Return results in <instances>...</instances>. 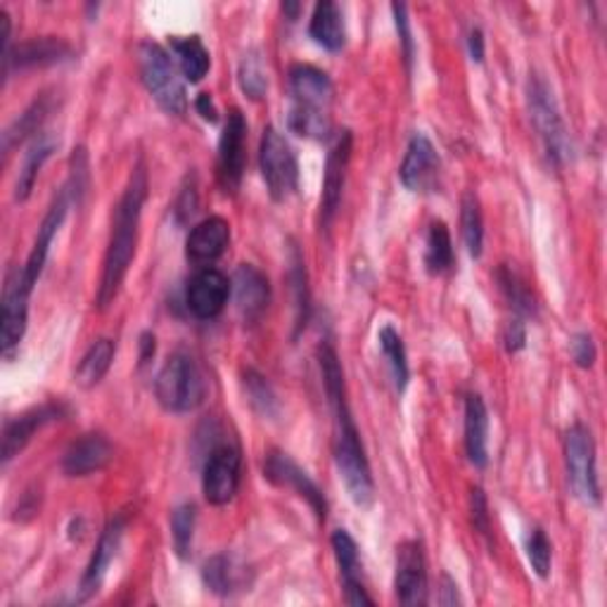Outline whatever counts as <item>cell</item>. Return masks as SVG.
Wrapping results in <instances>:
<instances>
[{"mask_svg":"<svg viewBox=\"0 0 607 607\" xmlns=\"http://www.w3.org/2000/svg\"><path fill=\"white\" fill-rule=\"evenodd\" d=\"M424 266L430 276H444L453 268V242L444 221H432L424 242Z\"/></svg>","mask_w":607,"mask_h":607,"instance_id":"cell-32","label":"cell"},{"mask_svg":"<svg viewBox=\"0 0 607 607\" xmlns=\"http://www.w3.org/2000/svg\"><path fill=\"white\" fill-rule=\"evenodd\" d=\"M240 487V449L231 442H214L202 467V492L207 504L225 506Z\"/></svg>","mask_w":607,"mask_h":607,"instance_id":"cell-8","label":"cell"},{"mask_svg":"<svg viewBox=\"0 0 607 607\" xmlns=\"http://www.w3.org/2000/svg\"><path fill=\"white\" fill-rule=\"evenodd\" d=\"M147 197V172L143 159L133 166L129 184L121 195L119 205L114 207L112 217V235L108 252L102 262V278L98 287V309L104 311L117 299L119 287L124 283L129 266L135 256V245H139V228L143 217V205Z\"/></svg>","mask_w":607,"mask_h":607,"instance_id":"cell-2","label":"cell"},{"mask_svg":"<svg viewBox=\"0 0 607 607\" xmlns=\"http://www.w3.org/2000/svg\"><path fill=\"white\" fill-rule=\"evenodd\" d=\"M565 465L574 496L586 506H598L600 484L596 467V442L594 434L582 422L572 424L565 434Z\"/></svg>","mask_w":607,"mask_h":607,"instance_id":"cell-7","label":"cell"},{"mask_svg":"<svg viewBox=\"0 0 607 607\" xmlns=\"http://www.w3.org/2000/svg\"><path fill=\"white\" fill-rule=\"evenodd\" d=\"M444 594H449V596H444V598H442V603H444V605H455V603H461V598H459V586H455V582H451L449 576H444Z\"/></svg>","mask_w":607,"mask_h":607,"instance_id":"cell-50","label":"cell"},{"mask_svg":"<svg viewBox=\"0 0 607 607\" xmlns=\"http://www.w3.org/2000/svg\"><path fill=\"white\" fill-rule=\"evenodd\" d=\"M71 57H74V48L63 38L57 36L32 38L10 48V53L3 57V71L8 79L12 71L63 65V63H69Z\"/></svg>","mask_w":607,"mask_h":607,"instance_id":"cell-16","label":"cell"},{"mask_svg":"<svg viewBox=\"0 0 607 607\" xmlns=\"http://www.w3.org/2000/svg\"><path fill=\"white\" fill-rule=\"evenodd\" d=\"M195 211H197V190H195V184H190V186L184 188V192H180L178 202H176V219H178V223L190 221Z\"/></svg>","mask_w":607,"mask_h":607,"instance_id":"cell-46","label":"cell"},{"mask_svg":"<svg viewBox=\"0 0 607 607\" xmlns=\"http://www.w3.org/2000/svg\"><path fill=\"white\" fill-rule=\"evenodd\" d=\"M247 164V121L240 110H231L219 139L217 155V178L225 195L240 190L242 176Z\"/></svg>","mask_w":607,"mask_h":607,"instance_id":"cell-9","label":"cell"},{"mask_svg":"<svg viewBox=\"0 0 607 607\" xmlns=\"http://www.w3.org/2000/svg\"><path fill=\"white\" fill-rule=\"evenodd\" d=\"M117 354V344L108 338H100L88 346V352L81 356L79 366L74 373V383L84 389H93L102 383V377L110 373L112 361Z\"/></svg>","mask_w":607,"mask_h":607,"instance_id":"cell-29","label":"cell"},{"mask_svg":"<svg viewBox=\"0 0 607 607\" xmlns=\"http://www.w3.org/2000/svg\"><path fill=\"white\" fill-rule=\"evenodd\" d=\"M527 342V330H525V323H522V318L515 316L512 321H508L506 330H504V344L510 354H518L520 349L525 346Z\"/></svg>","mask_w":607,"mask_h":607,"instance_id":"cell-44","label":"cell"},{"mask_svg":"<svg viewBox=\"0 0 607 607\" xmlns=\"http://www.w3.org/2000/svg\"><path fill=\"white\" fill-rule=\"evenodd\" d=\"M489 411L479 394L465 397V451L467 461L475 467H487L489 463Z\"/></svg>","mask_w":607,"mask_h":607,"instance_id":"cell-25","label":"cell"},{"mask_svg":"<svg viewBox=\"0 0 607 607\" xmlns=\"http://www.w3.org/2000/svg\"><path fill=\"white\" fill-rule=\"evenodd\" d=\"M527 560L531 570H534L541 580L551 574V560H553V549L551 541L545 537V531L541 527H534L527 537Z\"/></svg>","mask_w":607,"mask_h":607,"instance_id":"cell-40","label":"cell"},{"mask_svg":"<svg viewBox=\"0 0 607 607\" xmlns=\"http://www.w3.org/2000/svg\"><path fill=\"white\" fill-rule=\"evenodd\" d=\"M391 12H394V24H397V32H399V38H401V45H404L406 67L411 69V63H413V34H411V20H408V10H406V5H391Z\"/></svg>","mask_w":607,"mask_h":607,"instance_id":"cell-43","label":"cell"},{"mask_svg":"<svg viewBox=\"0 0 607 607\" xmlns=\"http://www.w3.org/2000/svg\"><path fill=\"white\" fill-rule=\"evenodd\" d=\"M67 413L69 408L65 404H43L36 408H29L22 416L10 418L3 428V465H8L14 455H20L45 424L63 420Z\"/></svg>","mask_w":607,"mask_h":607,"instance_id":"cell-15","label":"cell"},{"mask_svg":"<svg viewBox=\"0 0 607 607\" xmlns=\"http://www.w3.org/2000/svg\"><path fill=\"white\" fill-rule=\"evenodd\" d=\"M293 256V266H290V283H293V293H295V309H297V318H295V335H299V332L307 328L309 323V285H307V264H304L301 254L297 247H293L290 252Z\"/></svg>","mask_w":607,"mask_h":607,"instance_id":"cell-38","label":"cell"},{"mask_svg":"<svg viewBox=\"0 0 607 607\" xmlns=\"http://www.w3.org/2000/svg\"><path fill=\"white\" fill-rule=\"evenodd\" d=\"M264 477L276 484V487L280 489H287L297 494L299 498L307 500V504L311 506L313 515L318 518V522H325L328 518V500H325V494L321 492V487L309 477L307 470H301L290 455L278 451V449H271L266 453L264 459Z\"/></svg>","mask_w":607,"mask_h":607,"instance_id":"cell-10","label":"cell"},{"mask_svg":"<svg viewBox=\"0 0 607 607\" xmlns=\"http://www.w3.org/2000/svg\"><path fill=\"white\" fill-rule=\"evenodd\" d=\"M309 34L318 45H321V48L330 53H340L346 43V24H344L342 8L338 3H332V0H321V3H316Z\"/></svg>","mask_w":607,"mask_h":607,"instance_id":"cell-27","label":"cell"},{"mask_svg":"<svg viewBox=\"0 0 607 607\" xmlns=\"http://www.w3.org/2000/svg\"><path fill=\"white\" fill-rule=\"evenodd\" d=\"M238 84L242 88V93H245L254 102L266 96L268 76H266V67H264V59L260 53H250L242 57L240 69H238Z\"/></svg>","mask_w":607,"mask_h":607,"instance_id":"cell-37","label":"cell"},{"mask_svg":"<svg viewBox=\"0 0 607 607\" xmlns=\"http://www.w3.org/2000/svg\"><path fill=\"white\" fill-rule=\"evenodd\" d=\"M231 290L233 285L221 271L211 266L200 268L188 283L186 307L200 321H211V318H217L225 309Z\"/></svg>","mask_w":607,"mask_h":607,"instance_id":"cell-14","label":"cell"},{"mask_svg":"<svg viewBox=\"0 0 607 607\" xmlns=\"http://www.w3.org/2000/svg\"><path fill=\"white\" fill-rule=\"evenodd\" d=\"M293 108L330 114L332 81L330 76L313 65H295L290 69Z\"/></svg>","mask_w":607,"mask_h":607,"instance_id":"cell-22","label":"cell"},{"mask_svg":"<svg viewBox=\"0 0 607 607\" xmlns=\"http://www.w3.org/2000/svg\"><path fill=\"white\" fill-rule=\"evenodd\" d=\"M124 529H126L124 515H117V518H112L108 522V527H104V531L100 534V541L96 545V553H93V558H90V563L84 572V580L79 586L81 600H88L90 596H96L100 591V586L104 582V574H108L112 560L119 553L121 539H124Z\"/></svg>","mask_w":607,"mask_h":607,"instance_id":"cell-24","label":"cell"},{"mask_svg":"<svg viewBox=\"0 0 607 607\" xmlns=\"http://www.w3.org/2000/svg\"><path fill=\"white\" fill-rule=\"evenodd\" d=\"M231 242V223L221 217H209L197 223L186 240V260L195 266L207 268L228 250Z\"/></svg>","mask_w":607,"mask_h":607,"instance_id":"cell-19","label":"cell"},{"mask_svg":"<svg viewBox=\"0 0 607 607\" xmlns=\"http://www.w3.org/2000/svg\"><path fill=\"white\" fill-rule=\"evenodd\" d=\"M377 342H379V349H383V356L387 361L389 366V373H391V379H394V387H397V391H406L408 387V377H411V371H408V358H406V346H404V340L397 330H394L391 325H385L383 330L377 332Z\"/></svg>","mask_w":607,"mask_h":607,"instance_id":"cell-33","label":"cell"},{"mask_svg":"<svg viewBox=\"0 0 607 607\" xmlns=\"http://www.w3.org/2000/svg\"><path fill=\"white\" fill-rule=\"evenodd\" d=\"M139 69H141V81L147 88V93L166 114L184 117L188 112L186 86H184V81H180L174 59L162 48V45L152 43V41L141 43Z\"/></svg>","mask_w":607,"mask_h":607,"instance_id":"cell-5","label":"cell"},{"mask_svg":"<svg viewBox=\"0 0 607 607\" xmlns=\"http://www.w3.org/2000/svg\"><path fill=\"white\" fill-rule=\"evenodd\" d=\"M349 159H352V131H342L335 139V143H332L325 159L323 195H321V219L325 228L332 223V219H335L340 209Z\"/></svg>","mask_w":607,"mask_h":607,"instance_id":"cell-17","label":"cell"},{"mask_svg":"<svg viewBox=\"0 0 607 607\" xmlns=\"http://www.w3.org/2000/svg\"><path fill=\"white\" fill-rule=\"evenodd\" d=\"M570 354H572V361H574L580 368H584V371L594 368L596 356H598L594 338H591L588 332H576V335H574L572 342H570Z\"/></svg>","mask_w":607,"mask_h":607,"instance_id":"cell-42","label":"cell"},{"mask_svg":"<svg viewBox=\"0 0 607 607\" xmlns=\"http://www.w3.org/2000/svg\"><path fill=\"white\" fill-rule=\"evenodd\" d=\"M29 297L32 287L26 285L22 268H12L3 287V311H0V342H3V354L12 358L18 352L29 321Z\"/></svg>","mask_w":607,"mask_h":607,"instance_id":"cell-11","label":"cell"},{"mask_svg":"<svg viewBox=\"0 0 607 607\" xmlns=\"http://www.w3.org/2000/svg\"><path fill=\"white\" fill-rule=\"evenodd\" d=\"M496 280L500 285V293L506 295L508 304L512 313L518 318H534L537 316V301H534V295L529 293L527 283L522 280V276L518 271H515L512 266L504 264L498 271H496Z\"/></svg>","mask_w":607,"mask_h":607,"instance_id":"cell-31","label":"cell"},{"mask_svg":"<svg viewBox=\"0 0 607 607\" xmlns=\"http://www.w3.org/2000/svg\"><path fill=\"white\" fill-rule=\"evenodd\" d=\"M242 389H245V397L256 413L264 418H276L278 416V397L273 387L266 383V377L256 371L242 373Z\"/></svg>","mask_w":607,"mask_h":607,"instance_id":"cell-36","label":"cell"},{"mask_svg":"<svg viewBox=\"0 0 607 607\" xmlns=\"http://www.w3.org/2000/svg\"><path fill=\"white\" fill-rule=\"evenodd\" d=\"M283 12H287V14H290V18L295 20V18H297V12H299V3H285V5H283Z\"/></svg>","mask_w":607,"mask_h":607,"instance_id":"cell-51","label":"cell"},{"mask_svg":"<svg viewBox=\"0 0 607 607\" xmlns=\"http://www.w3.org/2000/svg\"><path fill=\"white\" fill-rule=\"evenodd\" d=\"M155 349H157V340L152 332H143L141 335V366H145V363L152 361V356H155Z\"/></svg>","mask_w":607,"mask_h":607,"instance_id":"cell-49","label":"cell"},{"mask_svg":"<svg viewBox=\"0 0 607 607\" xmlns=\"http://www.w3.org/2000/svg\"><path fill=\"white\" fill-rule=\"evenodd\" d=\"M205 586L217 596H233L250 586L247 567L233 555H214L202 567Z\"/></svg>","mask_w":607,"mask_h":607,"instance_id":"cell-26","label":"cell"},{"mask_svg":"<svg viewBox=\"0 0 607 607\" xmlns=\"http://www.w3.org/2000/svg\"><path fill=\"white\" fill-rule=\"evenodd\" d=\"M231 285L235 293V307L242 316V321L247 325L260 323L271 304L268 278L256 266L240 264Z\"/></svg>","mask_w":607,"mask_h":607,"instance_id":"cell-18","label":"cell"},{"mask_svg":"<svg viewBox=\"0 0 607 607\" xmlns=\"http://www.w3.org/2000/svg\"><path fill=\"white\" fill-rule=\"evenodd\" d=\"M195 522H197V508L192 504L178 506L172 512V537H174V549L178 558H188L192 549V537H195Z\"/></svg>","mask_w":607,"mask_h":607,"instance_id":"cell-39","label":"cell"},{"mask_svg":"<svg viewBox=\"0 0 607 607\" xmlns=\"http://www.w3.org/2000/svg\"><path fill=\"white\" fill-rule=\"evenodd\" d=\"M473 522L479 529V534L489 537V508H487V496L477 487L473 489Z\"/></svg>","mask_w":607,"mask_h":607,"instance_id":"cell-45","label":"cell"},{"mask_svg":"<svg viewBox=\"0 0 607 607\" xmlns=\"http://www.w3.org/2000/svg\"><path fill=\"white\" fill-rule=\"evenodd\" d=\"M318 363H321L323 385L332 408V422H335V465L340 479L344 482L349 498H352L358 508H371L375 500L371 463L366 449H363L354 416L349 411L340 356L335 352V346L328 340L318 346Z\"/></svg>","mask_w":607,"mask_h":607,"instance_id":"cell-1","label":"cell"},{"mask_svg":"<svg viewBox=\"0 0 607 607\" xmlns=\"http://www.w3.org/2000/svg\"><path fill=\"white\" fill-rule=\"evenodd\" d=\"M467 51H470V57H473V63H482V59H484V34H482V29H473V32H470Z\"/></svg>","mask_w":607,"mask_h":607,"instance_id":"cell-48","label":"cell"},{"mask_svg":"<svg viewBox=\"0 0 607 607\" xmlns=\"http://www.w3.org/2000/svg\"><path fill=\"white\" fill-rule=\"evenodd\" d=\"M330 543H332V551H335V560L342 574L344 600L354 607L373 605V598L366 594V586H363V565H361L358 545L354 537L349 534L346 529H338L335 534H332Z\"/></svg>","mask_w":607,"mask_h":607,"instance_id":"cell-20","label":"cell"},{"mask_svg":"<svg viewBox=\"0 0 607 607\" xmlns=\"http://www.w3.org/2000/svg\"><path fill=\"white\" fill-rule=\"evenodd\" d=\"M169 48L176 55L178 67H180V71H184L186 79L190 84H200L211 67V57H209V51L205 48L202 38L200 36H172Z\"/></svg>","mask_w":607,"mask_h":607,"instance_id":"cell-30","label":"cell"},{"mask_svg":"<svg viewBox=\"0 0 607 607\" xmlns=\"http://www.w3.org/2000/svg\"><path fill=\"white\" fill-rule=\"evenodd\" d=\"M67 192L71 197V202L81 205L84 195L88 192V157H86V150L79 147L74 150L71 155V174H69V180H67Z\"/></svg>","mask_w":607,"mask_h":607,"instance_id":"cell-41","label":"cell"},{"mask_svg":"<svg viewBox=\"0 0 607 607\" xmlns=\"http://www.w3.org/2000/svg\"><path fill=\"white\" fill-rule=\"evenodd\" d=\"M397 598L406 607L428 603V565L420 541H404L397 549V572H394Z\"/></svg>","mask_w":607,"mask_h":607,"instance_id":"cell-13","label":"cell"},{"mask_svg":"<svg viewBox=\"0 0 607 607\" xmlns=\"http://www.w3.org/2000/svg\"><path fill=\"white\" fill-rule=\"evenodd\" d=\"M527 102L531 124H534L539 133L545 157L560 169V166H565L572 157V141L563 114L558 110L553 88L545 84L541 76H531L527 86Z\"/></svg>","mask_w":607,"mask_h":607,"instance_id":"cell-4","label":"cell"},{"mask_svg":"<svg viewBox=\"0 0 607 607\" xmlns=\"http://www.w3.org/2000/svg\"><path fill=\"white\" fill-rule=\"evenodd\" d=\"M461 228H463V240L470 256L479 260L482 247H484V219H482V207L475 192H465L461 202Z\"/></svg>","mask_w":607,"mask_h":607,"instance_id":"cell-35","label":"cell"},{"mask_svg":"<svg viewBox=\"0 0 607 607\" xmlns=\"http://www.w3.org/2000/svg\"><path fill=\"white\" fill-rule=\"evenodd\" d=\"M69 200H71V197L67 192V188L59 190V195L55 197V202L48 209V214H45V219H43V223L38 228V235H36L34 247H32V252H29V260H26V264L22 268V276H24L26 285L32 287V290H34V285L41 278L45 262H48V252H51V245H53L55 235L59 233V225L65 223L67 209H69Z\"/></svg>","mask_w":607,"mask_h":607,"instance_id":"cell-21","label":"cell"},{"mask_svg":"<svg viewBox=\"0 0 607 607\" xmlns=\"http://www.w3.org/2000/svg\"><path fill=\"white\" fill-rule=\"evenodd\" d=\"M439 176H442V159L437 147L424 133H413L399 169L401 184L416 195H428L439 188Z\"/></svg>","mask_w":607,"mask_h":607,"instance_id":"cell-12","label":"cell"},{"mask_svg":"<svg viewBox=\"0 0 607 607\" xmlns=\"http://www.w3.org/2000/svg\"><path fill=\"white\" fill-rule=\"evenodd\" d=\"M48 112H51V98L48 96H41L32 104H29L26 112L20 114V119H14L3 133V152H5V155L14 145L22 143L26 135H38V129L45 121V117H48Z\"/></svg>","mask_w":607,"mask_h":607,"instance_id":"cell-34","label":"cell"},{"mask_svg":"<svg viewBox=\"0 0 607 607\" xmlns=\"http://www.w3.org/2000/svg\"><path fill=\"white\" fill-rule=\"evenodd\" d=\"M112 444L110 439L100 432L84 434L81 439L69 444L63 455V473L67 477H88L100 473L112 461Z\"/></svg>","mask_w":607,"mask_h":607,"instance_id":"cell-23","label":"cell"},{"mask_svg":"<svg viewBox=\"0 0 607 607\" xmlns=\"http://www.w3.org/2000/svg\"><path fill=\"white\" fill-rule=\"evenodd\" d=\"M57 141L55 135L51 133H38L34 143L29 145L26 155H24V162H22V169H20V176H18V186H14V200L18 202H24L29 200V195H32L34 186H36V178L43 169V164L48 162L53 157V152L57 150Z\"/></svg>","mask_w":607,"mask_h":607,"instance_id":"cell-28","label":"cell"},{"mask_svg":"<svg viewBox=\"0 0 607 607\" xmlns=\"http://www.w3.org/2000/svg\"><path fill=\"white\" fill-rule=\"evenodd\" d=\"M195 110L200 112L202 119L211 121V124H217V121H219L217 104H214V100H211L209 93H200V96H197V100H195Z\"/></svg>","mask_w":607,"mask_h":607,"instance_id":"cell-47","label":"cell"},{"mask_svg":"<svg viewBox=\"0 0 607 607\" xmlns=\"http://www.w3.org/2000/svg\"><path fill=\"white\" fill-rule=\"evenodd\" d=\"M260 166H262V176L271 200L273 202L290 200L299 186V164H297V152L278 129L268 126L264 131L262 147H260Z\"/></svg>","mask_w":607,"mask_h":607,"instance_id":"cell-6","label":"cell"},{"mask_svg":"<svg viewBox=\"0 0 607 607\" xmlns=\"http://www.w3.org/2000/svg\"><path fill=\"white\" fill-rule=\"evenodd\" d=\"M207 394V375L190 352L178 349L164 361L155 379V397L166 413H192L205 404Z\"/></svg>","mask_w":607,"mask_h":607,"instance_id":"cell-3","label":"cell"}]
</instances>
